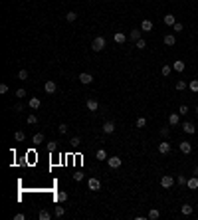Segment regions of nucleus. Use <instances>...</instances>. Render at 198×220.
<instances>
[{
  "instance_id": "f257e3e1",
  "label": "nucleus",
  "mask_w": 198,
  "mask_h": 220,
  "mask_svg": "<svg viewBox=\"0 0 198 220\" xmlns=\"http://www.w3.org/2000/svg\"><path fill=\"white\" fill-rule=\"evenodd\" d=\"M105 48H107V40H105L103 36H97L91 42V50H93V52H101V50H105Z\"/></svg>"
},
{
  "instance_id": "f03ea898",
  "label": "nucleus",
  "mask_w": 198,
  "mask_h": 220,
  "mask_svg": "<svg viewBox=\"0 0 198 220\" xmlns=\"http://www.w3.org/2000/svg\"><path fill=\"white\" fill-rule=\"evenodd\" d=\"M172 184H174V179H172L170 175H165L161 179V187L163 188H172Z\"/></svg>"
},
{
  "instance_id": "7ed1b4c3",
  "label": "nucleus",
  "mask_w": 198,
  "mask_h": 220,
  "mask_svg": "<svg viewBox=\"0 0 198 220\" xmlns=\"http://www.w3.org/2000/svg\"><path fill=\"white\" fill-rule=\"evenodd\" d=\"M56 89H58V85H56V82H52V79H48V82L44 83V91L46 93H56Z\"/></svg>"
},
{
  "instance_id": "20e7f679",
  "label": "nucleus",
  "mask_w": 198,
  "mask_h": 220,
  "mask_svg": "<svg viewBox=\"0 0 198 220\" xmlns=\"http://www.w3.org/2000/svg\"><path fill=\"white\" fill-rule=\"evenodd\" d=\"M182 131H184V133H188V135H192V133H196V125L190 123V121H184V123H182Z\"/></svg>"
},
{
  "instance_id": "39448f33",
  "label": "nucleus",
  "mask_w": 198,
  "mask_h": 220,
  "mask_svg": "<svg viewBox=\"0 0 198 220\" xmlns=\"http://www.w3.org/2000/svg\"><path fill=\"white\" fill-rule=\"evenodd\" d=\"M107 165H109L111 169H119L121 165H123V161H121L119 157H109V159H107Z\"/></svg>"
},
{
  "instance_id": "423d86ee",
  "label": "nucleus",
  "mask_w": 198,
  "mask_h": 220,
  "mask_svg": "<svg viewBox=\"0 0 198 220\" xmlns=\"http://www.w3.org/2000/svg\"><path fill=\"white\" fill-rule=\"evenodd\" d=\"M79 82L85 83V85H89V83L93 82V75H91V74H85V71H83V74H79Z\"/></svg>"
},
{
  "instance_id": "0eeeda50",
  "label": "nucleus",
  "mask_w": 198,
  "mask_h": 220,
  "mask_svg": "<svg viewBox=\"0 0 198 220\" xmlns=\"http://www.w3.org/2000/svg\"><path fill=\"white\" fill-rule=\"evenodd\" d=\"M87 187H89V190H99L101 188L99 179H89V180H87Z\"/></svg>"
},
{
  "instance_id": "6e6552de",
  "label": "nucleus",
  "mask_w": 198,
  "mask_h": 220,
  "mask_svg": "<svg viewBox=\"0 0 198 220\" xmlns=\"http://www.w3.org/2000/svg\"><path fill=\"white\" fill-rule=\"evenodd\" d=\"M178 147H180V151H182L184 155H190V153H192V145H190L188 141H182V143H180Z\"/></svg>"
},
{
  "instance_id": "1a4fd4ad",
  "label": "nucleus",
  "mask_w": 198,
  "mask_h": 220,
  "mask_svg": "<svg viewBox=\"0 0 198 220\" xmlns=\"http://www.w3.org/2000/svg\"><path fill=\"white\" fill-rule=\"evenodd\" d=\"M159 153H161V155H168V153H170V143H168V141L161 143V145H159Z\"/></svg>"
},
{
  "instance_id": "9d476101",
  "label": "nucleus",
  "mask_w": 198,
  "mask_h": 220,
  "mask_svg": "<svg viewBox=\"0 0 198 220\" xmlns=\"http://www.w3.org/2000/svg\"><path fill=\"white\" fill-rule=\"evenodd\" d=\"M113 131H115V123H113V121H105L103 123V133H113Z\"/></svg>"
},
{
  "instance_id": "9b49d317",
  "label": "nucleus",
  "mask_w": 198,
  "mask_h": 220,
  "mask_svg": "<svg viewBox=\"0 0 198 220\" xmlns=\"http://www.w3.org/2000/svg\"><path fill=\"white\" fill-rule=\"evenodd\" d=\"M168 123L170 125H178L180 123V113H170V115H168Z\"/></svg>"
},
{
  "instance_id": "f8f14e48",
  "label": "nucleus",
  "mask_w": 198,
  "mask_h": 220,
  "mask_svg": "<svg viewBox=\"0 0 198 220\" xmlns=\"http://www.w3.org/2000/svg\"><path fill=\"white\" fill-rule=\"evenodd\" d=\"M141 30L143 32H151L153 30V22H151V20H143L141 22Z\"/></svg>"
},
{
  "instance_id": "ddd939ff",
  "label": "nucleus",
  "mask_w": 198,
  "mask_h": 220,
  "mask_svg": "<svg viewBox=\"0 0 198 220\" xmlns=\"http://www.w3.org/2000/svg\"><path fill=\"white\" fill-rule=\"evenodd\" d=\"M113 40H115L117 44H125V40H127V36H125L123 32H115V36H113Z\"/></svg>"
},
{
  "instance_id": "4468645a",
  "label": "nucleus",
  "mask_w": 198,
  "mask_h": 220,
  "mask_svg": "<svg viewBox=\"0 0 198 220\" xmlns=\"http://www.w3.org/2000/svg\"><path fill=\"white\" fill-rule=\"evenodd\" d=\"M186 187H188V188H192V190H196V188H198V176H196V175L192 176V179H188Z\"/></svg>"
},
{
  "instance_id": "2eb2a0df",
  "label": "nucleus",
  "mask_w": 198,
  "mask_h": 220,
  "mask_svg": "<svg viewBox=\"0 0 198 220\" xmlns=\"http://www.w3.org/2000/svg\"><path fill=\"white\" fill-rule=\"evenodd\" d=\"M184 67H186V63H184L182 60H176L174 63H172V70H176V71H184Z\"/></svg>"
},
{
  "instance_id": "dca6fc26",
  "label": "nucleus",
  "mask_w": 198,
  "mask_h": 220,
  "mask_svg": "<svg viewBox=\"0 0 198 220\" xmlns=\"http://www.w3.org/2000/svg\"><path fill=\"white\" fill-rule=\"evenodd\" d=\"M163 22H165L166 26H174V24H176V18H174L172 14H166L165 18H163Z\"/></svg>"
},
{
  "instance_id": "f3484780",
  "label": "nucleus",
  "mask_w": 198,
  "mask_h": 220,
  "mask_svg": "<svg viewBox=\"0 0 198 220\" xmlns=\"http://www.w3.org/2000/svg\"><path fill=\"white\" fill-rule=\"evenodd\" d=\"M56 200L60 202V204H62V202H65V200H67V192H64V190H58V192H56Z\"/></svg>"
},
{
  "instance_id": "a211bd4d",
  "label": "nucleus",
  "mask_w": 198,
  "mask_h": 220,
  "mask_svg": "<svg viewBox=\"0 0 198 220\" xmlns=\"http://www.w3.org/2000/svg\"><path fill=\"white\" fill-rule=\"evenodd\" d=\"M141 32H143V30H139V28H135V30H131V34H129V38H131L133 42L141 40Z\"/></svg>"
},
{
  "instance_id": "6ab92c4d",
  "label": "nucleus",
  "mask_w": 198,
  "mask_h": 220,
  "mask_svg": "<svg viewBox=\"0 0 198 220\" xmlns=\"http://www.w3.org/2000/svg\"><path fill=\"white\" fill-rule=\"evenodd\" d=\"M87 109H89V111H97L99 109V103L95 99H87Z\"/></svg>"
},
{
  "instance_id": "aec40b11",
  "label": "nucleus",
  "mask_w": 198,
  "mask_h": 220,
  "mask_svg": "<svg viewBox=\"0 0 198 220\" xmlns=\"http://www.w3.org/2000/svg\"><path fill=\"white\" fill-rule=\"evenodd\" d=\"M28 105H30V109H38L40 107V99H38V97H30V99H28Z\"/></svg>"
},
{
  "instance_id": "412c9836",
  "label": "nucleus",
  "mask_w": 198,
  "mask_h": 220,
  "mask_svg": "<svg viewBox=\"0 0 198 220\" xmlns=\"http://www.w3.org/2000/svg\"><path fill=\"white\" fill-rule=\"evenodd\" d=\"M163 42H165L166 46H174V44H176V38L172 36V34H166V36H165V40H163Z\"/></svg>"
},
{
  "instance_id": "4be33fe9",
  "label": "nucleus",
  "mask_w": 198,
  "mask_h": 220,
  "mask_svg": "<svg viewBox=\"0 0 198 220\" xmlns=\"http://www.w3.org/2000/svg\"><path fill=\"white\" fill-rule=\"evenodd\" d=\"M159 216H161V212H159L157 208H153V210H151L149 214H147V218H149V220H157Z\"/></svg>"
},
{
  "instance_id": "5701e85b",
  "label": "nucleus",
  "mask_w": 198,
  "mask_h": 220,
  "mask_svg": "<svg viewBox=\"0 0 198 220\" xmlns=\"http://www.w3.org/2000/svg\"><path fill=\"white\" fill-rule=\"evenodd\" d=\"M180 212H182L184 216H190V214H192V206L190 204H184L182 208H180Z\"/></svg>"
},
{
  "instance_id": "b1692460",
  "label": "nucleus",
  "mask_w": 198,
  "mask_h": 220,
  "mask_svg": "<svg viewBox=\"0 0 198 220\" xmlns=\"http://www.w3.org/2000/svg\"><path fill=\"white\" fill-rule=\"evenodd\" d=\"M65 20H67V22H75V20H77V14H75L73 10L67 12V14H65Z\"/></svg>"
},
{
  "instance_id": "393cba45",
  "label": "nucleus",
  "mask_w": 198,
  "mask_h": 220,
  "mask_svg": "<svg viewBox=\"0 0 198 220\" xmlns=\"http://www.w3.org/2000/svg\"><path fill=\"white\" fill-rule=\"evenodd\" d=\"M32 141L36 143V145H42V143H44V135H42V133H36V135H34V139H32Z\"/></svg>"
},
{
  "instance_id": "a878e982",
  "label": "nucleus",
  "mask_w": 198,
  "mask_h": 220,
  "mask_svg": "<svg viewBox=\"0 0 198 220\" xmlns=\"http://www.w3.org/2000/svg\"><path fill=\"white\" fill-rule=\"evenodd\" d=\"M95 157H97V161H107V153H105L103 149H99L97 153H95Z\"/></svg>"
},
{
  "instance_id": "bb28decb",
  "label": "nucleus",
  "mask_w": 198,
  "mask_h": 220,
  "mask_svg": "<svg viewBox=\"0 0 198 220\" xmlns=\"http://www.w3.org/2000/svg\"><path fill=\"white\" fill-rule=\"evenodd\" d=\"M14 139H16L18 143H22L24 139H26V135H24V131H16V133H14Z\"/></svg>"
},
{
  "instance_id": "cd10ccee",
  "label": "nucleus",
  "mask_w": 198,
  "mask_h": 220,
  "mask_svg": "<svg viewBox=\"0 0 198 220\" xmlns=\"http://www.w3.org/2000/svg\"><path fill=\"white\" fill-rule=\"evenodd\" d=\"M188 87H190V91H194V93H198V79H192V82L188 83Z\"/></svg>"
},
{
  "instance_id": "c85d7f7f",
  "label": "nucleus",
  "mask_w": 198,
  "mask_h": 220,
  "mask_svg": "<svg viewBox=\"0 0 198 220\" xmlns=\"http://www.w3.org/2000/svg\"><path fill=\"white\" fill-rule=\"evenodd\" d=\"M184 89H186V82H184V79L176 82V91H184Z\"/></svg>"
},
{
  "instance_id": "c756f323",
  "label": "nucleus",
  "mask_w": 198,
  "mask_h": 220,
  "mask_svg": "<svg viewBox=\"0 0 198 220\" xmlns=\"http://www.w3.org/2000/svg\"><path fill=\"white\" fill-rule=\"evenodd\" d=\"M176 183L180 184V187H186V183H188V179L184 175H178V179H176Z\"/></svg>"
},
{
  "instance_id": "7c9ffc66",
  "label": "nucleus",
  "mask_w": 198,
  "mask_h": 220,
  "mask_svg": "<svg viewBox=\"0 0 198 220\" xmlns=\"http://www.w3.org/2000/svg\"><path fill=\"white\" fill-rule=\"evenodd\" d=\"M135 48H139V50H145V48H147V42L141 38V40H137V42H135Z\"/></svg>"
},
{
  "instance_id": "2f4dec72",
  "label": "nucleus",
  "mask_w": 198,
  "mask_h": 220,
  "mask_svg": "<svg viewBox=\"0 0 198 220\" xmlns=\"http://www.w3.org/2000/svg\"><path fill=\"white\" fill-rule=\"evenodd\" d=\"M38 218H40V220H50L52 216H50V212H46V210H40V214H38Z\"/></svg>"
},
{
  "instance_id": "473e14b6",
  "label": "nucleus",
  "mask_w": 198,
  "mask_h": 220,
  "mask_svg": "<svg viewBox=\"0 0 198 220\" xmlns=\"http://www.w3.org/2000/svg\"><path fill=\"white\" fill-rule=\"evenodd\" d=\"M65 214V208L64 206H60V202H58V206H56V216H64Z\"/></svg>"
},
{
  "instance_id": "72a5a7b5",
  "label": "nucleus",
  "mask_w": 198,
  "mask_h": 220,
  "mask_svg": "<svg viewBox=\"0 0 198 220\" xmlns=\"http://www.w3.org/2000/svg\"><path fill=\"white\" fill-rule=\"evenodd\" d=\"M145 125H147V119H145V117H139V119H137V127H139V129H143Z\"/></svg>"
},
{
  "instance_id": "f704fd0d",
  "label": "nucleus",
  "mask_w": 198,
  "mask_h": 220,
  "mask_svg": "<svg viewBox=\"0 0 198 220\" xmlns=\"http://www.w3.org/2000/svg\"><path fill=\"white\" fill-rule=\"evenodd\" d=\"M28 123H30V125H36V123H38V117L34 115V113H30V115H28Z\"/></svg>"
},
{
  "instance_id": "c9c22d12",
  "label": "nucleus",
  "mask_w": 198,
  "mask_h": 220,
  "mask_svg": "<svg viewBox=\"0 0 198 220\" xmlns=\"http://www.w3.org/2000/svg\"><path fill=\"white\" fill-rule=\"evenodd\" d=\"M161 74H163V75H165V78H166V75H170V66H163V70H161Z\"/></svg>"
},
{
  "instance_id": "e433bc0d",
  "label": "nucleus",
  "mask_w": 198,
  "mask_h": 220,
  "mask_svg": "<svg viewBox=\"0 0 198 220\" xmlns=\"http://www.w3.org/2000/svg\"><path fill=\"white\" fill-rule=\"evenodd\" d=\"M178 113H180V115H186V113H188V105H180V107H178Z\"/></svg>"
},
{
  "instance_id": "4c0bfd02",
  "label": "nucleus",
  "mask_w": 198,
  "mask_h": 220,
  "mask_svg": "<svg viewBox=\"0 0 198 220\" xmlns=\"http://www.w3.org/2000/svg\"><path fill=\"white\" fill-rule=\"evenodd\" d=\"M16 97H20V99H22V97H26V89H22V87H20V89H16Z\"/></svg>"
},
{
  "instance_id": "58836bf2",
  "label": "nucleus",
  "mask_w": 198,
  "mask_h": 220,
  "mask_svg": "<svg viewBox=\"0 0 198 220\" xmlns=\"http://www.w3.org/2000/svg\"><path fill=\"white\" fill-rule=\"evenodd\" d=\"M18 78H20V79H28V71H26V70H20V71H18Z\"/></svg>"
},
{
  "instance_id": "ea45409f",
  "label": "nucleus",
  "mask_w": 198,
  "mask_h": 220,
  "mask_svg": "<svg viewBox=\"0 0 198 220\" xmlns=\"http://www.w3.org/2000/svg\"><path fill=\"white\" fill-rule=\"evenodd\" d=\"M56 149H58V143L56 141H50L48 143V151H56Z\"/></svg>"
},
{
  "instance_id": "a19ab883",
  "label": "nucleus",
  "mask_w": 198,
  "mask_h": 220,
  "mask_svg": "<svg viewBox=\"0 0 198 220\" xmlns=\"http://www.w3.org/2000/svg\"><path fill=\"white\" fill-rule=\"evenodd\" d=\"M69 143H71V145H73V147H77L79 143H81V139H79V137H73V139H71Z\"/></svg>"
},
{
  "instance_id": "79ce46f5",
  "label": "nucleus",
  "mask_w": 198,
  "mask_h": 220,
  "mask_svg": "<svg viewBox=\"0 0 198 220\" xmlns=\"http://www.w3.org/2000/svg\"><path fill=\"white\" fill-rule=\"evenodd\" d=\"M73 179H75V180H81V179H83V173H81V171L73 173Z\"/></svg>"
},
{
  "instance_id": "37998d69",
  "label": "nucleus",
  "mask_w": 198,
  "mask_h": 220,
  "mask_svg": "<svg viewBox=\"0 0 198 220\" xmlns=\"http://www.w3.org/2000/svg\"><path fill=\"white\" fill-rule=\"evenodd\" d=\"M172 28H174V32H182V28H184V26H182V24H180V22H176V24H174V26H172Z\"/></svg>"
},
{
  "instance_id": "c03bdc74",
  "label": "nucleus",
  "mask_w": 198,
  "mask_h": 220,
  "mask_svg": "<svg viewBox=\"0 0 198 220\" xmlns=\"http://www.w3.org/2000/svg\"><path fill=\"white\" fill-rule=\"evenodd\" d=\"M67 129H69V127H67L65 123H62V125H60V133H67Z\"/></svg>"
},
{
  "instance_id": "a18cd8bd",
  "label": "nucleus",
  "mask_w": 198,
  "mask_h": 220,
  "mask_svg": "<svg viewBox=\"0 0 198 220\" xmlns=\"http://www.w3.org/2000/svg\"><path fill=\"white\" fill-rule=\"evenodd\" d=\"M6 91H8V85H6V83H2V85H0V93H6Z\"/></svg>"
},
{
  "instance_id": "49530a36",
  "label": "nucleus",
  "mask_w": 198,
  "mask_h": 220,
  "mask_svg": "<svg viewBox=\"0 0 198 220\" xmlns=\"http://www.w3.org/2000/svg\"><path fill=\"white\" fill-rule=\"evenodd\" d=\"M161 135H163V137H166V135H168V127H163V129H161Z\"/></svg>"
},
{
  "instance_id": "de8ad7c7",
  "label": "nucleus",
  "mask_w": 198,
  "mask_h": 220,
  "mask_svg": "<svg viewBox=\"0 0 198 220\" xmlns=\"http://www.w3.org/2000/svg\"><path fill=\"white\" fill-rule=\"evenodd\" d=\"M16 220H24V218H26V216H24V214L22 212H18V214H16V216H14Z\"/></svg>"
},
{
  "instance_id": "09e8293b",
  "label": "nucleus",
  "mask_w": 198,
  "mask_h": 220,
  "mask_svg": "<svg viewBox=\"0 0 198 220\" xmlns=\"http://www.w3.org/2000/svg\"><path fill=\"white\" fill-rule=\"evenodd\" d=\"M194 175H196V176H198V167H194Z\"/></svg>"
},
{
  "instance_id": "8fccbe9b",
  "label": "nucleus",
  "mask_w": 198,
  "mask_h": 220,
  "mask_svg": "<svg viewBox=\"0 0 198 220\" xmlns=\"http://www.w3.org/2000/svg\"><path fill=\"white\" fill-rule=\"evenodd\" d=\"M196 115H198V105H196Z\"/></svg>"
}]
</instances>
